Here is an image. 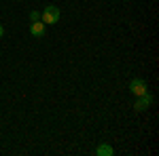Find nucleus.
<instances>
[{
  "instance_id": "1",
  "label": "nucleus",
  "mask_w": 159,
  "mask_h": 156,
  "mask_svg": "<svg viewBox=\"0 0 159 156\" xmlns=\"http://www.w3.org/2000/svg\"><path fill=\"white\" fill-rule=\"evenodd\" d=\"M40 21L45 25H53L60 21V9L57 6H53V4H49V6H45V11L40 13Z\"/></svg>"
},
{
  "instance_id": "2",
  "label": "nucleus",
  "mask_w": 159,
  "mask_h": 156,
  "mask_svg": "<svg viewBox=\"0 0 159 156\" xmlns=\"http://www.w3.org/2000/svg\"><path fill=\"white\" fill-rule=\"evenodd\" d=\"M129 91H132L136 97H138V95H147L148 86H147V82H144L142 78H134V80L129 82Z\"/></svg>"
},
{
  "instance_id": "3",
  "label": "nucleus",
  "mask_w": 159,
  "mask_h": 156,
  "mask_svg": "<svg viewBox=\"0 0 159 156\" xmlns=\"http://www.w3.org/2000/svg\"><path fill=\"white\" fill-rule=\"evenodd\" d=\"M151 103H153V97L148 95H138V99H136V103H134V108L138 110V112H144V110L151 108Z\"/></svg>"
},
{
  "instance_id": "4",
  "label": "nucleus",
  "mask_w": 159,
  "mask_h": 156,
  "mask_svg": "<svg viewBox=\"0 0 159 156\" xmlns=\"http://www.w3.org/2000/svg\"><path fill=\"white\" fill-rule=\"evenodd\" d=\"M30 34H32L34 38L45 36V23H43V21H32V25H30Z\"/></svg>"
},
{
  "instance_id": "5",
  "label": "nucleus",
  "mask_w": 159,
  "mask_h": 156,
  "mask_svg": "<svg viewBox=\"0 0 159 156\" xmlns=\"http://www.w3.org/2000/svg\"><path fill=\"white\" fill-rule=\"evenodd\" d=\"M96 154L98 156H112L115 150H112V145H108V144H100L98 148H96Z\"/></svg>"
},
{
  "instance_id": "6",
  "label": "nucleus",
  "mask_w": 159,
  "mask_h": 156,
  "mask_svg": "<svg viewBox=\"0 0 159 156\" xmlns=\"http://www.w3.org/2000/svg\"><path fill=\"white\" fill-rule=\"evenodd\" d=\"M30 19H32V21H40V13L32 11V13H30Z\"/></svg>"
},
{
  "instance_id": "7",
  "label": "nucleus",
  "mask_w": 159,
  "mask_h": 156,
  "mask_svg": "<svg viewBox=\"0 0 159 156\" xmlns=\"http://www.w3.org/2000/svg\"><path fill=\"white\" fill-rule=\"evenodd\" d=\"M2 34H4V27H2V25H0V38H2Z\"/></svg>"
}]
</instances>
